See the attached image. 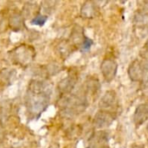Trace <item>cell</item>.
Returning a JSON list of instances; mask_svg holds the SVG:
<instances>
[{
  "label": "cell",
  "instance_id": "6da1fadb",
  "mask_svg": "<svg viewBox=\"0 0 148 148\" xmlns=\"http://www.w3.org/2000/svg\"><path fill=\"white\" fill-rule=\"evenodd\" d=\"M115 114L114 112L101 110L99 111L93 121V123L97 128H105L112 125V123L115 121Z\"/></svg>",
  "mask_w": 148,
  "mask_h": 148
},
{
  "label": "cell",
  "instance_id": "7a4b0ae2",
  "mask_svg": "<svg viewBox=\"0 0 148 148\" xmlns=\"http://www.w3.org/2000/svg\"><path fill=\"white\" fill-rule=\"evenodd\" d=\"M101 69V73L105 80L108 82H112L117 74L118 65H117V62L114 59L107 58L102 62Z\"/></svg>",
  "mask_w": 148,
  "mask_h": 148
},
{
  "label": "cell",
  "instance_id": "3957f363",
  "mask_svg": "<svg viewBox=\"0 0 148 148\" xmlns=\"http://www.w3.org/2000/svg\"><path fill=\"white\" fill-rule=\"evenodd\" d=\"M117 105H118V99H117L116 93L112 90L106 92L100 101V108L105 111L113 112L112 110L116 108Z\"/></svg>",
  "mask_w": 148,
  "mask_h": 148
},
{
  "label": "cell",
  "instance_id": "277c9868",
  "mask_svg": "<svg viewBox=\"0 0 148 148\" xmlns=\"http://www.w3.org/2000/svg\"><path fill=\"white\" fill-rule=\"evenodd\" d=\"M127 74L132 81L134 82L141 81L143 78V74H144L143 63H141L139 60L134 61L130 64L127 69Z\"/></svg>",
  "mask_w": 148,
  "mask_h": 148
},
{
  "label": "cell",
  "instance_id": "5b68a950",
  "mask_svg": "<svg viewBox=\"0 0 148 148\" xmlns=\"http://www.w3.org/2000/svg\"><path fill=\"white\" fill-rule=\"evenodd\" d=\"M148 120V105L140 104L134 114V121L137 127H140Z\"/></svg>",
  "mask_w": 148,
  "mask_h": 148
},
{
  "label": "cell",
  "instance_id": "8992f818",
  "mask_svg": "<svg viewBox=\"0 0 148 148\" xmlns=\"http://www.w3.org/2000/svg\"><path fill=\"white\" fill-rule=\"evenodd\" d=\"M98 13V8L94 2H86L82 8V16L85 18H93Z\"/></svg>",
  "mask_w": 148,
  "mask_h": 148
},
{
  "label": "cell",
  "instance_id": "52a82bcc",
  "mask_svg": "<svg viewBox=\"0 0 148 148\" xmlns=\"http://www.w3.org/2000/svg\"><path fill=\"white\" fill-rule=\"evenodd\" d=\"M75 84V81L72 78H67L60 83V88L63 92L70 91Z\"/></svg>",
  "mask_w": 148,
  "mask_h": 148
},
{
  "label": "cell",
  "instance_id": "ba28073f",
  "mask_svg": "<svg viewBox=\"0 0 148 148\" xmlns=\"http://www.w3.org/2000/svg\"><path fill=\"white\" fill-rule=\"evenodd\" d=\"M87 87H88V90L91 94H97L101 89V85L98 80L96 79H90L87 83Z\"/></svg>",
  "mask_w": 148,
  "mask_h": 148
},
{
  "label": "cell",
  "instance_id": "9c48e42d",
  "mask_svg": "<svg viewBox=\"0 0 148 148\" xmlns=\"http://www.w3.org/2000/svg\"><path fill=\"white\" fill-rule=\"evenodd\" d=\"M108 139H109L108 134L104 131H101L94 136L93 140L95 141H96L97 143H105V142L108 141Z\"/></svg>",
  "mask_w": 148,
  "mask_h": 148
},
{
  "label": "cell",
  "instance_id": "30bf717a",
  "mask_svg": "<svg viewBox=\"0 0 148 148\" xmlns=\"http://www.w3.org/2000/svg\"><path fill=\"white\" fill-rule=\"evenodd\" d=\"M47 19H48V16H44V15H42V14H40V15H37V16H36L32 20H31V22H30V23L32 24V25H38V26H42L45 23H46V21H47Z\"/></svg>",
  "mask_w": 148,
  "mask_h": 148
},
{
  "label": "cell",
  "instance_id": "8fae6325",
  "mask_svg": "<svg viewBox=\"0 0 148 148\" xmlns=\"http://www.w3.org/2000/svg\"><path fill=\"white\" fill-rule=\"evenodd\" d=\"M82 49H83V50L84 51H88V50H89V49L91 48V46L93 45V41L91 40V39H89L88 37H87V36H85L84 37V40H83V42H82Z\"/></svg>",
  "mask_w": 148,
  "mask_h": 148
},
{
  "label": "cell",
  "instance_id": "7c38bea8",
  "mask_svg": "<svg viewBox=\"0 0 148 148\" xmlns=\"http://www.w3.org/2000/svg\"><path fill=\"white\" fill-rule=\"evenodd\" d=\"M132 148H145L143 146H141V145H135V146H134Z\"/></svg>",
  "mask_w": 148,
  "mask_h": 148
},
{
  "label": "cell",
  "instance_id": "4fadbf2b",
  "mask_svg": "<svg viewBox=\"0 0 148 148\" xmlns=\"http://www.w3.org/2000/svg\"><path fill=\"white\" fill-rule=\"evenodd\" d=\"M91 148H109L108 146H100V147H94Z\"/></svg>",
  "mask_w": 148,
  "mask_h": 148
},
{
  "label": "cell",
  "instance_id": "5bb4252c",
  "mask_svg": "<svg viewBox=\"0 0 148 148\" xmlns=\"http://www.w3.org/2000/svg\"><path fill=\"white\" fill-rule=\"evenodd\" d=\"M147 131H148V125H147Z\"/></svg>",
  "mask_w": 148,
  "mask_h": 148
}]
</instances>
